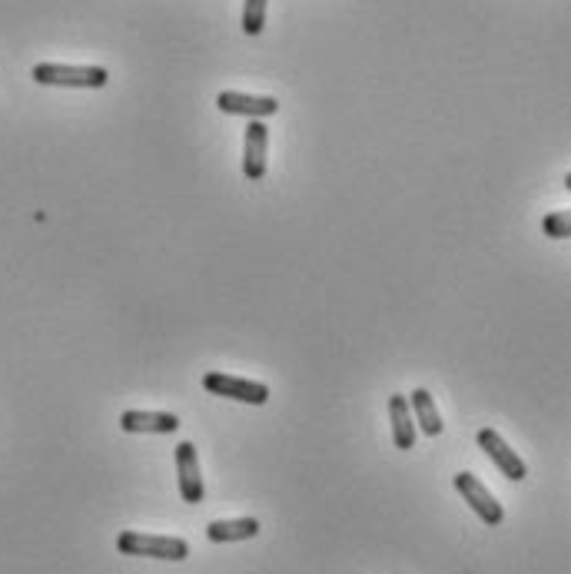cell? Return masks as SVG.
I'll list each match as a JSON object with an SVG mask.
<instances>
[{
    "label": "cell",
    "instance_id": "cell-5",
    "mask_svg": "<svg viewBox=\"0 0 571 574\" xmlns=\"http://www.w3.org/2000/svg\"><path fill=\"white\" fill-rule=\"evenodd\" d=\"M176 472H180V495L186 505H200L206 488H203V475H200V458H196L193 442H180L176 445Z\"/></svg>",
    "mask_w": 571,
    "mask_h": 574
},
{
    "label": "cell",
    "instance_id": "cell-6",
    "mask_svg": "<svg viewBox=\"0 0 571 574\" xmlns=\"http://www.w3.org/2000/svg\"><path fill=\"white\" fill-rule=\"evenodd\" d=\"M216 107L223 113H233V117H249V120H266L279 110L276 97H253V93H240V90H223L216 97Z\"/></svg>",
    "mask_w": 571,
    "mask_h": 574
},
{
    "label": "cell",
    "instance_id": "cell-13",
    "mask_svg": "<svg viewBox=\"0 0 571 574\" xmlns=\"http://www.w3.org/2000/svg\"><path fill=\"white\" fill-rule=\"evenodd\" d=\"M266 4H269V0H246V4H243V30H246L249 37L263 34V27H266Z\"/></svg>",
    "mask_w": 571,
    "mask_h": 574
},
{
    "label": "cell",
    "instance_id": "cell-2",
    "mask_svg": "<svg viewBox=\"0 0 571 574\" xmlns=\"http://www.w3.org/2000/svg\"><path fill=\"white\" fill-rule=\"evenodd\" d=\"M44 87H80V90H100L107 87L110 73L103 67H74V64H37L30 73Z\"/></svg>",
    "mask_w": 571,
    "mask_h": 574
},
{
    "label": "cell",
    "instance_id": "cell-8",
    "mask_svg": "<svg viewBox=\"0 0 571 574\" xmlns=\"http://www.w3.org/2000/svg\"><path fill=\"white\" fill-rule=\"evenodd\" d=\"M266 150H269V127L263 120H249L246 143H243V173L246 180H263L266 176Z\"/></svg>",
    "mask_w": 571,
    "mask_h": 574
},
{
    "label": "cell",
    "instance_id": "cell-10",
    "mask_svg": "<svg viewBox=\"0 0 571 574\" xmlns=\"http://www.w3.org/2000/svg\"><path fill=\"white\" fill-rule=\"evenodd\" d=\"M389 419H392V442L402 452L415 448V419L409 412V399L406 395H392L389 399Z\"/></svg>",
    "mask_w": 571,
    "mask_h": 574
},
{
    "label": "cell",
    "instance_id": "cell-7",
    "mask_svg": "<svg viewBox=\"0 0 571 574\" xmlns=\"http://www.w3.org/2000/svg\"><path fill=\"white\" fill-rule=\"evenodd\" d=\"M479 448L498 465V472H502L505 478H512V482H522V478L528 475V468H525L522 458L515 455V448H508L505 438L498 435L495 429H482L479 432Z\"/></svg>",
    "mask_w": 571,
    "mask_h": 574
},
{
    "label": "cell",
    "instance_id": "cell-14",
    "mask_svg": "<svg viewBox=\"0 0 571 574\" xmlns=\"http://www.w3.org/2000/svg\"><path fill=\"white\" fill-rule=\"evenodd\" d=\"M542 229H545V236H552V239H568L571 236V216H568V210L548 213L542 219Z\"/></svg>",
    "mask_w": 571,
    "mask_h": 574
},
{
    "label": "cell",
    "instance_id": "cell-12",
    "mask_svg": "<svg viewBox=\"0 0 571 574\" xmlns=\"http://www.w3.org/2000/svg\"><path fill=\"white\" fill-rule=\"evenodd\" d=\"M409 405H412V419L419 422V429L435 438V435H442V419H439V409H435V402H432V395L425 392V389H415L409 395Z\"/></svg>",
    "mask_w": 571,
    "mask_h": 574
},
{
    "label": "cell",
    "instance_id": "cell-11",
    "mask_svg": "<svg viewBox=\"0 0 571 574\" xmlns=\"http://www.w3.org/2000/svg\"><path fill=\"white\" fill-rule=\"evenodd\" d=\"M206 535L216 545H230V541H246L259 535V521L256 518H230V521H210L206 525Z\"/></svg>",
    "mask_w": 571,
    "mask_h": 574
},
{
    "label": "cell",
    "instance_id": "cell-9",
    "mask_svg": "<svg viewBox=\"0 0 571 574\" xmlns=\"http://www.w3.org/2000/svg\"><path fill=\"white\" fill-rule=\"evenodd\" d=\"M120 429L123 432H140V435H170L180 429V419L170 412H123L120 415Z\"/></svg>",
    "mask_w": 571,
    "mask_h": 574
},
{
    "label": "cell",
    "instance_id": "cell-3",
    "mask_svg": "<svg viewBox=\"0 0 571 574\" xmlns=\"http://www.w3.org/2000/svg\"><path fill=\"white\" fill-rule=\"evenodd\" d=\"M203 389L210 395H223V399H236V402H246V405H266L269 402L266 382L236 379V375H226V372H206Z\"/></svg>",
    "mask_w": 571,
    "mask_h": 574
},
{
    "label": "cell",
    "instance_id": "cell-1",
    "mask_svg": "<svg viewBox=\"0 0 571 574\" xmlns=\"http://www.w3.org/2000/svg\"><path fill=\"white\" fill-rule=\"evenodd\" d=\"M120 555L133 558H160V561H183L190 555V545L173 535H143V531H120L117 538Z\"/></svg>",
    "mask_w": 571,
    "mask_h": 574
},
{
    "label": "cell",
    "instance_id": "cell-4",
    "mask_svg": "<svg viewBox=\"0 0 571 574\" xmlns=\"http://www.w3.org/2000/svg\"><path fill=\"white\" fill-rule=\"evenodd\" d=\"M452 482H455V488H459V492H462L465 502L472 505L475 515H479V518L485 521V525H489V528L502 525V521H505V511H502V505L495 502V495L489 492V488H485V485L479 482V478H475L472 472H459V475L452 478Z\"/></svg>",
    "mask_w": 571,
    "mask_h": 574
}]
</instances>
